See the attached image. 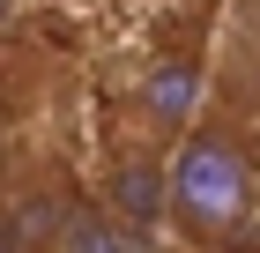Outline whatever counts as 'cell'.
Here are the masks:
<instances>
[{
    "label": "cell",
    "instance_id": "cell-5",
    "mask_svg": "<svg viewBox=\"0 0 260 253\" xmlns=\"http://www.w3.org/2000/svg\"><path fill=\"white\" fill-rule=\"evenodd\" d=\"M60 216H67V194H52V186L45 194H15L0 209V253H45Z\"/></svg>",
    "mask_w": 260,
    "mask_h": 253
},
{
    "label": "cell",
    "instance_id": "cell-2",
    "mask_svg": "<svg viewBox=\"0 0 260 253\" xmlns=\"http://www.w3.org/2000/svg\"><path fill=\"white\" fill-rule=\"evenodd\" d=\"M97 209L149 238L164 216H171V156H156V149H119L112 164H104V179H97Z\"/></svg>",
    "mask_w": 260,
    "mask_h": 253
},
{
    "label": "cell",
    "instance_id": "cell-1",
    "mask_svg": "<svg viewBox=\"0 0 260 253\" xmlns=\"http://www.w3.org/2000/svg\"><path fill=\"white\" fill-rule=\"evenodd\" d=\"M253 156L238 149L231 134H216V127H186L179 134V156H171V223H179L186 238H238L245 223H253Z\"/></svg>",
    "mask_w": 260,
    "mask_h": 253
},
{
    "label": "cell",
    "instance_id": "cell-4",
    "mask_svg": "<svg viewBox=\"0 0 260 253\" xmlns=\"http://www.w3.org/2000/svg\"><path fill=\"white\" fill-rule=\"evenodd\" d=\"M45 253H141V231H126L97 201H67V216H60V231H52Z\"/></svg>",
    "mask_w": 260,
    "mask_h": 253
},
{
    "label": "cell",
    "instance_id": "cell-3",
    "mask_svg": "<svg viewBox=\"0 0 260 253\" xmlns=\"http://www.w3.org/2000/svg\"><path fill=\"white\" fill-rule=\"evenodd\" d=\"M193 104H201V60L164 52V60L141 67V82H134V119H141L156 142H179L186 127H193Z\"/></svg>",
    "mask_w": 260,
    "mask_h": 253
},
{
    "label": "cell",
    "instance_id": "cell-6",
    "mask_svg": "<svg viewBox=\"0 0 260 253\" xmlns=\"http://www.w3.org/2000/svg\"><path fill=\"white\" fill-rule=\"evenodd\" d=\"M231 30H238V52H245V60H260V0H238Z\"/></svg>",
    "mask_w": 260,
    "mask_h": 253
}]
</instances>
